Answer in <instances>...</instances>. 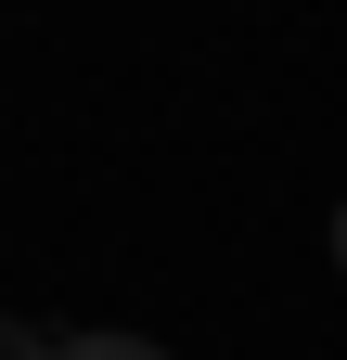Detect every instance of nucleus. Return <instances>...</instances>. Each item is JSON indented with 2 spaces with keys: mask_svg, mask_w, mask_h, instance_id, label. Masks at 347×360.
Here are the masks:
<instances>
[{
  "mask_svg": "<svg viewBox=\"0 0 347 360\" xmlns=\"http://www.w3.org/2000/svg\"><path fill=\"white\" fill-rule=\"evenodd\" d=\"M65 335H39V322H13V309H0V360H52Z\"/></svg>",
  "mask_w": 347,
  "mask_h": 360,
  "instance_id": "f03ea898",
  "label": "nucleus"
},
{
  "mask_svg": "<svg viewBox=\"0 0 347 360\" xmlns=\"http://www.w3.org/2000/svg\"><path fill=\"white\" fill-rule=\"evenodd\" d=\"M52 360H167V347H155V335H116V322H103V335H65Z\"/></svg>",
  "mask_w": 347,
  "mask_h": 360,
  "instance_id": "f257e3e1",
  "label": "nucleus"
},
{
  "mask_svg": "<svg viewBox=\"0 0 347 360\" xmlns=\"http://www.w3.org/2000/svg\"><path fill=\"white\" fill-rule=\"evenodd\" d=\"M334 270H347V206H334Z\"/></svg>",
  "mask_w": 347,
  "mask_h": 360,
  "instance_id": "7ed1b4c3",
  "label": "nucleus"
}]
</instances>
